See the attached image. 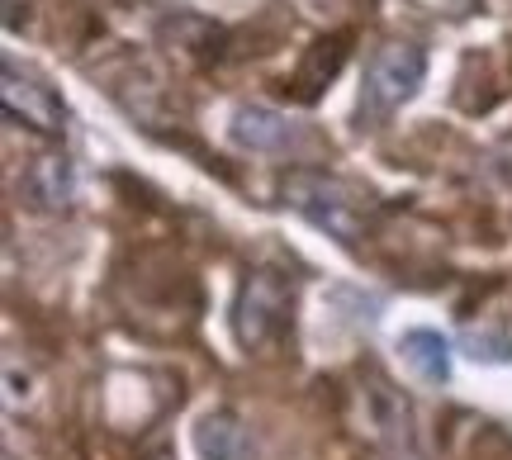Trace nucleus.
Here are the masks:
<instances>
[{
	"label": "nucleus",
	"mask_w": 512,
	"mask_h": 460,
	"mask_svg": "<svg viewBox=\"0 0 512 460\" xmlns=\"http://www.w3.org/2000/svg\"><path fill=\"white\" fill-rule=\"evenodd\" d=\"M280 195L294 214H304L313 228H323L328 238H337L342 247L366 238L370 223V200L342 176H328V171H309V166H294L290 176L280 181Z\"/></svg>",
	"instance_id": "nucleus-1"
},
{
	"label": "nucleus",
	"mask_w": 512,
	"mask_h": 460,
	"mask_svg": "<svg viewBox=\"0 0 512 460\" xmlns=\"http://www.w3.org/2000/svg\"><path fill=\"white\" fill-rule=\"evenodd\" d=\"M427 76V53L418 43H384L380 53L366 62V81H361V105L356 119L361 129H375L389 114L399 110L403 100H413Z\"/></svg>",
	"instance_id": "nucleus-2"
},
{
	"label": "nucleus",
	"mask_w": 512,
	"mask_h": 460,
	"mask_svg": "<svg viewBox=\"0 0 512 460\" xmlns=\"http://www.w3.org/2000/svg\"><path fill=\"white\" fill-rule=\"evenodd\" d=\"M290 309H294V285L285 280V271H271V266L252 271V276L242 280L238 309H233L238 342L242 347H266L271 337L285 332Z\"/></svg>",
	"instance_id": "nucleus-3"
},
{
	"label": "nucleus",
	"mask_w": 512,
	"mask_h": 460,
	"mask_svg": "<svg viewBox=\"0 0 512 460\" xmlns=\"http://www.w3.org/2000/svg\"><path fill=\"white\" fill-rule=\"evenodd\" d=\"M0 105H5V114L15 124H24V129H34V133L57 138V133L67 129V105L57 100V91L43 76L19 72L15 62H5V72H0Z\"/></svg>",
	"instance_id": "nucleus-4"
},
{
	"label": "nucleus",
	"mask_w": 512,
	"mask_h": 460,
	"mask_svg": "<svg viewBox=\"0 0 512 460\" xmlns=\"http://www.w3.org/2000/svg\"><path fill=\"white\" fill-rule=\"evenodd\" d=\"M228 133H233V143L247 152H294L299 143H304V129L294 124V119H285V114L275 110H261V105H242V110H233V124H228Z\"/></svg>",
	"instance_id": "nucleus-5"
},
{
	"label": "nucleus",
	"mask_w": 512,
	"mask_h": 460,
	"mask_svg": "<svg viewBox=\"0 0 512 460\" xmlns=\"http://www.w3.org/2000/svg\"><path fill=\"white\" fill-rule=\"evenodd\" d=\"M347 43H351L347 34H332V38H318V43H313L309 57L299 62V72H294V81H290L294 100H304V105H309V100L323 95V86H328L332 76L342 72V62H347Z\"/></svg>",
	"instance_id": "nucleus-6"
},
{
	"label": "nucleus",
	"mask_w": 512,
	"mask_h": 460,
	"mask_svg": "<svg viewBox=\"0 0 512 460\" xmlns=\"http://www.w3.org/2000/svg\"><path fill=\"white\" fill-rule=\"evenodd\" d=\"M399 351L418 380H427V385H446V380H451V342H446L441 332L408 328L399 337Z\"/></svg>",
	"instance_id": "nucleus-7"
},
{
	"label": "nucleus",
	"mask_w": 512,
	"mask_h": 460,
	"mask_svg": "<svg viewBox=\"0 0 512 460\" xmlns=\"http://www.w3.org/2000/svg\"><path fill=\"white\" fill-rule=\"evenodd\" d=\"M19 190H24L38 209H62V204L72 200V190H76V171H72L67 157H38V162L24 171Z\"/></svg>",
	"instance_id": "nucleus-8"
},
{
	"label": "nucleus",
	"mask_w": 512,
	"mask_h": 460,
	"mask_svg": "<svg viewBox=\"0 0 512 460\" xmlns=\"http://www.w3.org/2000/svg\"><path fill=\"white\" fill-rule=\"evenodd\" d=\"M195 442H200V456H209V460H256L252 432H247L233 413H214V418H204Z\"/></svg>",
	"instance_id": "nucleus-9"
}]
</instances>
